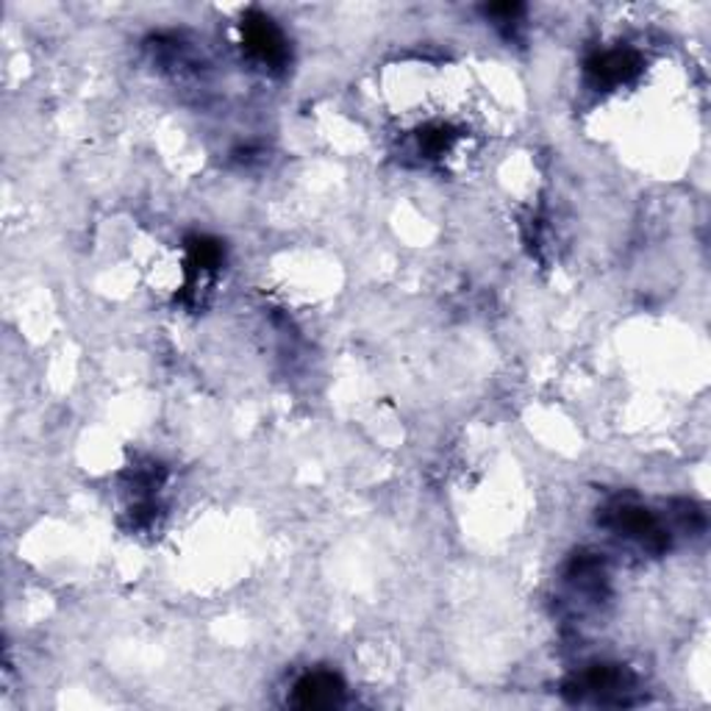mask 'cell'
Segmentation results:
<instances>
[{
  "instance_id": "cell-1",
  "label": "cell",
  "mask_w": 711,
  "mask_h": 711,
  "mask_svg": "<svg viewBox=\"0 0 711 711\" xmlns=\"http://www.w3.org/2000/svg\"><path fill=\"white\" fill-rule=\"evenodd\" d=\"M245 45H248L250 54L261 61H270V65H279L286 56L284 40H281L279 29L273 25V20L261 18V14H250L242 25Z\"/></svg>"
},
{
  "instance_id": "cell-2",
  "label": "cell",
  "mask_w": 711,
  "mask_h": 711,
  "mask_svg": "<svg viewBox=\"0 0 711 711\" xmlns=\"http://www.w3.org/2000/svg\"><path fill=\"white\" fill-rule=\"evenodd\" d=\"M611 526L625 533V537H631V540H640L651 551H662L667 545V537L658 528V522L645 509H636V506H620L617 511H611Z\"/></svg>"
},
{
  "instance_id": "cell-3",
  "label": "cell",
  "mask_w": 711,
  "mask_h": 711,
  "mask_svg": "<svg viewBox=\"0 0 711 711\" xmlns=\"http://www.w3.org/2000/svg\"><path fill=\"white\" fill-rule=\"evenodd\" d=\"M342 681L331 673H315L297 681L295 687V706L301 709H328L342 700Z\"/></svg>"
}]
</instances>
